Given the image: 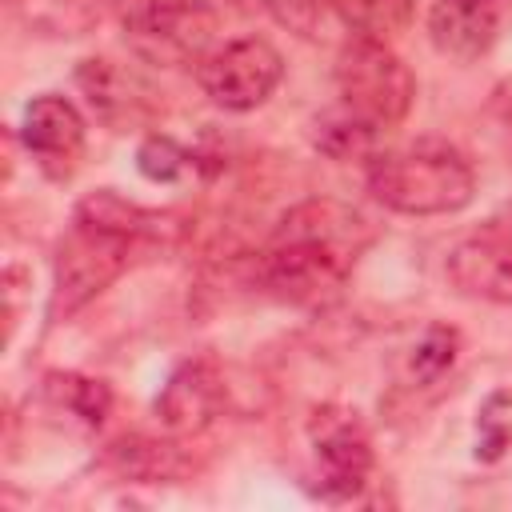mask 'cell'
Instances as JSON below:
<instances>
[{"label": "cell", "instance_id": "21", "mask_svg": "<svg viewBox=\"0 0 512 512\" xmlns=\"http://www.w3.org/2000/svg\"><path fill=\"white\" fill-rule=\"evenodd\" d=\"M508 216H512V208H508ZM500 228H512V224H500Z\"/></svg>", "mask_w": 512, "mask_h": 512}, {"label": "cell", "instance_id": "12", "mask_svg": "<svg viewBox=\"0 0 512 512\" xmlns=\"http://www.w3.org/2000/svg\"><path fill=\"white\" fill-rule=\"evenodd\" d=\"M76 84L84 88L92 112L112 124V128H128V124H140L144 116H152V92L140 76L124 72L120 64L112 60H84L80 72H76Z\"/></svg>", "mask_w": 512, "mask_h": 512}, {"label": "cell", "instance_id": "11", "mask_svg": "<svg viewBox=\"0 0 512 512\" xmlns=\"http://www.w3.org/2000/svg\"><path fill=\"white\" fill-rule=\"evenodd\" d=\"M500 28L496 0H432L428 8V36L436 52L452 60H476L492 48Z\"/></svg>", "mask_w": 512, "mask_h": 512}, {"label": "cell", "instance_id": "14", "mask_svg": "<svg viewBox=\"0 0 512 512\" xmlns=\"http://www.w3.org/2000/svg\"><path fill=\"white\" fill-rule=\"evenodd\" d=\"M340 20L368 40H396L412 24V0H332Z\"/></svg>", "mask_w": 512, "mask_h": 512}, {"label": "cell", "instance_id": "7", "mask_svg": "<svg viewBox=\"0 0 512 512\" xmlns=\"http://www.w3.org/2000/svg\"><path fill=\"white\" fill-rule=\"evenodd\" d=\"M316 492L328 500H352L372 476V440L356 412L320 408L312 416Z\"/></svg>", "mask_w": 512, "mask_h": 512}, {"label": "cell", "instance_id": "4", "mask_svg": "<svg viewBox=\"0 0 512 512\" xmlns=\"http://www.w3.org/2000/svg\"><path fill=\"white\" fill-rule=\"evenodd\" d=\"M132 240L128 232L112 224H96L76 216L68 236L56 244V288H52V316H72L84 308L92 296H100L132 260Z\"/></svg>", "mask_w": 512, "mask_h": 512}, {"label": "cell", "instance_id": "18", "mask_svg": "<svg viewBox=\"0 0 512 512\" xmlns=\"http://www.w3.org/2000/svg\"><path fill=\"white\" fill-rule=\"evenodd\" d=\"M372 136L376 128H368L364 120H356L352 112H332L324 120H316V148L328 152L332 160H352V156H364L372 148Z\"/></svg>", "mask_w": 512, "mask_h": 512}, {"label": "cell", "instance_id": "1", "mask_svg": "<svg viewBox=\"0 0 512 512\" xmlns=\"http://www.w3.org/2000/svg\"><path fill=\"white\" fill-rule=\"evenodd\" d=\"M364 244L368 228L352 208L336 200H308L272 232L256 260V280L284 300L316 304L344 284Z\"/></svg>", "mask_w": 512, "mask_h": 512}, {"label": "cell", "instance_id": "8", "mask_svg": "<svg viewBox=\"0 0 512 512\" xmlns=\"http://www.w3.org/2000/svg\"><path fill=\"white\" fill-rule=\"evenodd\" d=\"M24 148L32 152V160L44 168V176L64 180L76 172L80 156H84V120L76 112L72 100L64 96H36L24 108Z\"/></svg>", "mask_w": 512, "mask_h": 512}, {"label": "cell", "instance_id": "20", "mask_svg": "<svg viewBox=\"0 0 512 512\" xmlns=\"http://www.w3.org/2000/svg\"><path fill=\"white\" fill-rule=\"evenodd\" d=\"M456 348H460V336L452 328H428L424 340L412 348V376L416 380H440L452 360H456Z\"/></svg>", "mask_w": 512, "mask_h": 512}, {"label": "cell", "instance_id": "5", "mask_svg": "<svg viewBox=\"0 0 512 512\" xmlns=\"http://www.w3.org/2000/svg\"><path fill=\"white\" fill-rule=\"evenodd\" d=\"M120 16L128 44L156 64H188L216 32L208 0H124Z\"/></svg>", "mask_w": 512, "mask_h": 512}, {"label": "cell", "instance_id": "19", "mask_svg": "<svg viewBox=\"0 0 512 512\" xmlns=\"http://www.w3.org/2000/svg\"><path fill=\"white\" fill-rule=\"evenodd\" d=\"M136 164H140V172H144L148 180H156V184H176V180H184V176L196 168V156H192L188 148H180L176 140H168V136H148V140L140 144V152H136Z\"/></svg>", "mask_w": 512, "mask_h": 512}, {"label": "cell", "instance_id": "10", "mask_svg": "<svg viewBox=\"0 0 512 512\" xmlns=\"http://www.w3.org/2000/svg\"><path fill=\"white\" fill-rule=\"evenodd\" d=\"M448 280L476 300L512 304V228H488L448 256Z\"/></svg>", "mask_w": 512, "mask_h": 512}, {"label": "cell", "instance_id": "3", "mask_svg": "<svg viewBox=\"0 0 512 512\" xmlns=\"http://www.w3.org/2000/svg\"><path fill=\"white\" fill-rule=\"evenodd\" d=\"M336 88H340V108L364 120L368 128H388L404 120L416 96V80L408 64L388 44L368 36H356L340 48Z\"/></svg>", "mask_w": 512, "mask_h": 512}, {"label": "cell", "instance_id": "15", "mask_svg": "<svg viewBox=\"0 0 512 512\" xmlns=\"http://www.w3.org/2000/svg\"><path fill=\"white\" fill-rule=\"evenodd\" d=\"M112 464L124 476L136 480H180L188 472V460L176 452V444H160V440H120L112 448Z\"/></svg>", "mask_w": 512, "mask_h": 512}, {"label": "cell", "instance_id": "2", "mask_svg": "<svg viewBox=\"0 0 512 512\" xmlns=\"http://www.w3.org/2000/svg\"><path fill=\"white\" fill-rule=\"evenodd\" d=\"M368 192L384 208L404 216H444V212H460L472 200L476 176L456 148L416 144L376 156L368 164Z\"/></svg>", "mask_w": 512, "mask_h": 512}, {"label": "cell", "instance_id": "6", "mask_svg": "<svg viewBox=\"0 0 512 512\" xmlns=\"http://www.w3.org/2000/svg\"><path fill=\"white\" fill-rule=\"evenodd\" d=\"M280 76H284V60L260 36L228 40L224 48H216L200 60V88L208 92L212 104H220L228 112L260 108L276 92Z\"/></svg>", "mask_w": 512, "mask_h": 512}, {"label": "cell", "instance_id": "17", "mask_svg": "<svg viewBox=\"0 0 512 512\" xmlns=\"http://www.w3.org/2000/svg\"><path fill=\"white\" fill-rule=\"evenodd\" d=\"M512 448V392L496 388L476 412V456L496 464Z\"/></svg>", "mask_w": 512, "mask_h": 512}, {"label": "cell", "instance_id": "13", "mask_svg": "<svg viewBox=\"0 0 512 512\" xmlns=\"http://www.w3.org/2000/svg\"><path fill=\"white\" fill-rule=\"evenodd\" d=\"M12 12L40 36H84L104 16V0H12Z\"/></svg>", "mask_w": 512, "mask_h": 512}, {"label": "cell", "instance_id": "16", "mask_svg": "<svg viewBox=\"0 0 512 512\" xmlns=\"http://www.w3.org/2000/svg\"><path fill=\"white\" fill-rule=\"evenodd\" d=\"M48 396L56 404H64L68 412H76L84 424H100L112 408V392L104 380H92V376H80V372H52L44 380Z\"/></svg>", "mask_w": 512, "mask_h": 512}, {"label": "cell", "instance_id": "9", "mask_svg": "<svg viewBox=\"0 0 512 512\" xmlns=\"http://www.w3.org/2000/svg\"><path fill=\"white\" fill-rule=\"evenodd\" d=\"M220 404H224V376H220L216 360L196 356L168 376V384L156 400V416L168 432L192 436L216 420Z\"/></svg>", "mask_w": 512, "mask_h": 512}]
</instances>
